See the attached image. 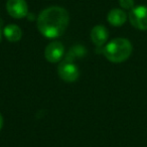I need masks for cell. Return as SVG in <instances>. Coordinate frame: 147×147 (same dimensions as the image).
<instances>
[{
  "label": "cell",
  "mask_w": 147,
  "mask_h": 147,
  "mask_svg": "<svg viewBox=\"0 0 147 147\" xmlns=\"http://www.w3.org/2000/svg\"><path fill=\"white\" fill-rule=\"evenodd\" d=\"M69 22V16L65 8L51 6L43 9L37 17V28L42 35L55 38L65 33Z\"/></svg>",
  "instance_id": "obj_1"
},
{
  "label": "cell",
  "mask_w": 147,
  "mask_h": 147,
  "mask_svg": "<svg viewBox=\"0 0 147 147\" xmlns=\"http://www.w3.org/2000/svg\"><path fill=\"white\" fill-rule=\"evenodd\" d=\"M3 33H4V36L7 38V40L10 42L19 41L22 37V31H21L20 27H18L15 24H9L5 26Z\"/></svg>",
  "instance_id": "obj_9"
},
{
  "label": "cell",
  "mask_w": 147,
  "mask_h": 147,
  "mask_svg": "<svg viewBox=\"0 0 147 147\" xmlns=\"http://www.w3.org/2000/svg\"><path fill=\"white\" fill-rule=\"evenodd\" d=\"M107 20L113 26H122L127 20V14L122 9L114 8L108 13Z\"/></svg>",
  "instance_id": "obj_8"
},
{
  "label": "cell",
  "mask_w": 147,
  "mask_h": 147,
  "mask_svg": "<svg viewBox=\"0 0 147 147\" xmlns=\"http://www.w3.org/2000/svg\"><path fill=\"white\" fill-rule=\"evenodd\" d=\"M0 40H1V29H0Z\"/></svg>",
  "instance_id": "obj_13"
},
{
  "label": "cell",
  "mask_w": 147,
  "mask_h": 147,
  "mask_svg": "<svg viewBox=\"0 0 147 147\" xmlns=\"http://www.w3.org/2000/svg\"><path fill=\"white\" fill-rule=\"evenodd\" d=\"M85 55V49L82 45H77V47L71 49L69 53H67V57H65V61H71L73 63L74 59H76L77 57H83Z\"/></svg>",
  "instance_id": "obj_10"
},
{
  "label": "cell",
  "mask_w": 147,
  "mask_h": 147,
  "mask_svg": "<svg viewBox=\"0 0 147 147\" xmlns=\"http://www.w3.org/2000/svg\"><path fill=\"white\" fill-rule=\"evenodd\" d=\"M119 4L123 9L131 10L132 8H134V0H119Z\"/></svg>",
  "instance_id": "obj_11"
},
{
  "label": "cell",
  "mask_w": 147,
  "mask_h": 147,
  "mask_svg": "<svg viewBox=\"0 0 147 147\" xmlns=\"http://www.w3.org/2000/svg\"><path fill=\"white\" fill-rule=\"evenodd\" d=\"M57 73L61 80L67 83L76 82L80 76V71L78 67L71 61H63L57 67Z\"/></svg>",
  "instance_id": "obj_4"
},
{
  "label": "cell",
  "mask_w": 147,
  "mask_h": 147,
  "mask_svg": "<svg viewBox=\"0 0 147 147\" xmlns=\"http://www.w3.org/2000/svg\"><path fill=\"white\" fill-rule=\"evenodd\" d=\"M7 12L13 18L20 19L27 15L28 6L25 0H8L6 3Z\"/></svg>",
  "instance_id": "obj_5"
},
{
  "label": "cell",
  "mask_w": 147,
  "mask_h": 147,
  "mask_svg": "<svg viewBox=\"0 0 147 147\" xmlns=\"http://www.w3.org/2000/svg\"><path fill=\"white\" fill-rule=\"evenodd\" d=\"M109 37L108 29L104 26V25H96L93 27L92 31H91V39L92 41L97 45V47H102L107 42Z\"/></svg>",
  "instance_id": "obj_7"
},
{
  "label": "cell",
  "mask_w": 147,
  "mask_h": 147,
  "mask_svg": "<svg viewBox=\"0 0 147 147\" xmlns=\"http://www.w3.org/2000/svg\"><path fill=\"white\" fill-rule=\"evenodd\" d=\"M130 23L137 29L147 30V7L137 6L130 10L128 15Z\"/></svg>",
  "instance_id": "obj_3"
},
{
  "label": "cell",
  "mask_w": 147,
  "mask_h": 147,
  "mask_svg": "<svg viewBox=\"0 0 147 147\" xmlns=\"http://www.w3.org/2000/svg\"><path fill=\"white\" fill-rule=\"evenodd\" d=\"M65 47L61 41H51L45 51V57L49 63H57L63 59Z\"/></svg>",
  "instance_id": "obj_6"
},
{
  "label": "cell",
  "mask_w": 147,
  "mask_h": 147,
  "mask_svg": "<svg viewBox=\"0 0 147 147\" xmlns=\"http://www.w3.org/2000/svg\"><path fill=\"white\" fill-rule=\"evenodd\" d=\"M2 126H3V118H2V116H1V114H0V130H1Z\"/></svg>",
  "instance_id": "obj_12"
},
{
  "label": "cell",
  "mask_w": 147,
  "mask_h": 147,
  "mask_svg": "<svg viewBox=\"0 0 147 147\" xmlns=\"http://www.w3.org/2000/svg\"><path fill=\"white\" fill-rule=\"evenodd\" d=\"M133 51L131 42L126 38H114L104 47V55L108 61L112 63H123L129 59Z\"/></svg>",
  "instance_id": "obj_2"
}]
</instances>
